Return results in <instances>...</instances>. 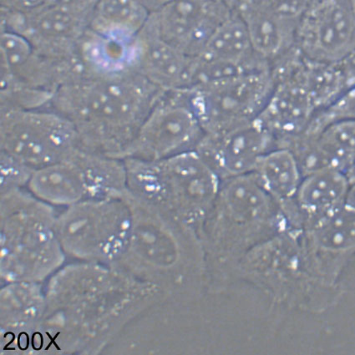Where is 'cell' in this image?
<instances>
[{
  "label": "cell",
  "instance_id": "1",
  "mask_svg": "<svg viewBox=\"0 0 355 355\" xmlns=\"http://www.w3.org/2000/svg\"><path fill=\"white\" fill-rule=\"evenodd\" d=\"M46 308L32 353L97 354L149 310L168 301L156 285L109 265H64L44 283Z\"/></svg>",
  "mask_w": 355,
  "mask_h": 355
},
{
  "label": "cell",
  "instance_id": "2",
  "mask_svg": "<svg viewBox=\"0 0 355 355\" xmlns=\"http://www.w3.org/2000/svg\"><path fill=\"white\" fill-rule=\"evenodd\" d=\"M164 92L128 68L89 74L64 85L47 108L71 122L81 148L122 159Z\"/></svg>",
  "mask_w": 355,
  "mask_h": 355
},
{
  "label": "cell",
  "instance_id": "3",
  "mask_svg": "<svg viewBox=\"0 0 355 355\" xmlns=\"http://www.w3.org/2000/svg\"><path fill=\"white\" fill-rule=\"evenodd\" d=\"M291 228L286 216L254 173L222 181L199 234L207 292L220 293L234 286L236 272L248 252Z\"/></svg>",
  "mask_w": 355,
  "mask_h": 355
},
{
  "label": "cell",
  "instance_id": "4",
  "mask_svg": "<svg viewBox=\"0 0 355 355\" xmlns=\"http://www.w3.org/2000/svg\"><path fill=\"white\" fill-rule=\"evenodd\" d=\"M132 224L115 266L156 285L168 300L193 302L207 291L205 254L197 232L149 204L125 195Z\"/></svg>",
  "mask_w": 355,
  "mask_h": 355
},
{
  "label": "cell",
  "instance_id": "5",
  "mask_svg": "<svg viewBox=\"0 0 355 355\" xmlns=\"http://www.w3.org/2000/svg\"><path fill=\"white\" fill-rule=\"evenodd\" d=\"M246 284L288 309L321 313L342 296L321 275L304 238V230H284L251 250L236 272L235 285Z\"/></svg>",
  "mask_w": 355,
  "mask_h": 355
},
{
  "label": "cell",
  "instance_id": "6",
  "mask_svg": "<svg viewBox=\"0 0 355 355\" xmlns=\"http://www.w3.org/2000/svg\"><path fill=\"white\" fill-rule=\"evenodd\" d=\"M55 207L27 189L0 197V277L3 284H44L67 261L57 235Z\"/></svg>",
  "mask_w": 355,
  "mask_h": 355
},
{
  "label": "cell",
  "instance_id": "7",
  "mask_svg": "<svg viewBox=\"0 0 355 355\" xmlns=\"http://www.w3.org/2000/svg\"><path fill=\"white\" fill-rule=\"evenodd\" d=\"M124 162L130 194L200 234L222 181L197 150L161 161Z\"/></svg>",
  "mask_w": 355,
  "mask_h": 355
},
{
  "label": "cell",
  "instance_id": "8",
  "mask_svg": "<svg viewBox=\"0 0 355 355\" xmlns=\"http://www.w3.org/2000/svg\"><path fill=\"white\" fill-rule=\"evenodd\" d=\"M132 224L125 196L63 208L57 215L56 231L67 258L115 266L128 248Z\"/></svg>",
  "mask_w": 355,
  "mask_h": 355
},
{
  "label": "cell",
  "instance_id": "9",
  "mask_svg": "<svg viewBox=\"0 0 355 355\" xmlns=\"http://www.w3.org/2000/svg\"><path fill=\"white\" fill-rule=\"evenodd\" d=\"M27 189L55 207L128 193L124 160L80 148L71 157L35 170Z\"/></svg>",
  "mask_w": 355,
  "mask_h": 355
},
{
  "label": "cell",
  "instance_id": "10",
  "mask_svg": "<svg viewBox=\"0 0 355 355\" xmlns=\"http://www.w3.org/2000/svg\"><path fill=\"white\" fill-rule=\"evenodd\" d=\"M1 152L34 170L71 157L81 148L75 126L51 108L1 107Z\"/></svg>",
  "mask_w": 355,
  "mask_h": 355
},
{
  "label": "cell",
  "instance_id": "11",
  "mask_svg": "<svg viewBox=\"0 0 355 355\" xmlns=\"http://www.w3.org/2000/svg\"><path fill=\"white\" fill-rule=\"evenodd\" d=\"M271 64L189 89L191 105L206 134L236 128L258 118L275 88Z\"/></svg>",
  "mask_w": 355,
  "mask_h": 355
},
{
  "label": "cell",
  "instance_id": "12",
  "mask_svg": "<svg viewBox=\"0 0 355 355\" xmlns=\"http://www.w3.org/2000/svg\"><path fill=\"white\" fill-rule=\"evenodd\" d=\"M205 135L191 105L189 89L165 91L122 159L161 161L195 152Z\"/></svg>",
  "mask_w": 355,
  "mask_h": 355
},
{
  "label": "cell",
  "instance_id": "13",
  "mask_svg": "<svg viewBox=\"0 0 355 355\" xmlns=\"http://www.w3.org/2000/svg\"><path fill=\"white\" fill-rule=\"evenodd\" d=\"M305 56L296 46L271 63L275 88L259 118L285 148L307 128L317 109L306 87Z\"/></svg>",
  "mask_w": 355,
  "mask_h": 355
},
{
  "label": "cell",
  "instance_id": "14",
  "mask_svg": "<svg viewBox=\"0 0 355 355\" xmlns=\"http://www.w3.org/2000/svg\"><path fill=\"white\" fill-rule=\"evenodd\" d=\"M87 30V19L52 0L26 12L1 10V31L22 36L52 58L77 54Z\"/></svg>",
  "mask_w": 355,
  "mask_h": 355
},
{
  "label": "cell",
  "instance_id": "15",
  "mask_svg": "<svg viewBox=\"0 0 355 355\" xmlns=\"http://www.w3.org/2000/svg\"><path fill=\"white\" fill-rule=\"evenodd\" d=\"M296 47L308 59L338 63L355 49L349 0H312L300 20Z\"/></svg>",
  "mask_w": 355,
  "mask_h": 355
},
{
  "label": "cell",
  "instance_id": "16",
  "mask_svg": "<svg viewBox=\"0 0 355 355\" xmlns=\"http://www.w3.org/2000/svg\"><path fill=\"white\" fill-rule=\"evenodd\" d=\"M87 74L80 52L64 58H52L36 51L22 36L1 31V75L54 95L64 85Z\"/></svg>",
  "mask_w": 355,
  "mask_h": 355
},
{
  "label": "cell",
  "instance_id": "17",
  "mask_svg": "<svg viewBox=\"0 0 355 355\" xmlns=\"http://www.w3.org/2000/svg\"><path fill=\"white\" fill-rule=\"evenodd\" d=\"M232 12L218 0H174L150 13L148 24L171 46L198 57Z\"/></svg>",
  "mask_w": 355,
  "mask_h": 355
},
{
  "label": "cell",
  "instance_id": "18",
  "mask_svg": "<svg viewBox=\"0 0 355 355\" xmlns=\"http://www.w3.org/2000/svg\"><path fill=\"white\" fill-rule=\"evenodd\" d=\"M279 148L259 118L225 132L206 134L197 150L221 181L254 173L265 154Z\"/></svg>",
  "mask_w": 355,
  "mask_h": 355
},
{
  "label": "cell",
  "instance_id": "19",
  "mask_svg": "<svg viewBox=\"0 0 355 355\" xmlns=\"http://www.w3.org/2000/svg\"><path fill=\"white\" fill-rule=\"evenodd\" d=\"M130 68L164 91L185 89L196 84L198 59L159 37L146 22L134 40Z\"/></svg>",
  "mask_w": 355,
  "mask_h": 355
},
{
  "label": "cell",
  "instance_id": "20",
  "mask_svg": "<svg viewBox=\"0 0 355 355\" xmlns=\"http://www.w3.org/2000/svg\"><path fill=\"white\" fill-rule=\"evenodd\" d=\"M46 308L44 284L15 282L0 291L3 349L26 351L37 333Z\"/></svg>",
  "mask_w": 355,
  "mask_h": 355
},
{
  "label": "cell",
  "instance_id": "21",
  "mask_svg": "<svg viewBox=\"0 0 355 355\" xmlns=\"http://www.w3.org/2000/svg\"><path fill=\"white\" fill-rule=\"evenodd\" d=\"M287 148L295 155L304 177L324 169L348 175L355 166V121L336 122L314 135L301 134Z\"/></svg>",
  "mask_w": 355,
  "mask_h": 355
},
{
  "label": "cell",
  "instance_id": "22",
  "mask_svg": "<svg viewBox=\"0 0 355 355\" xmlns=\"http://www.w3.org/2000/svg\"><path fill=\"white\" fill-rule=\"evenodd\" d=\"M304 236L321 272L332 284L341 285L342 276L355 258V211L345 207L304 230Z\"/></svg>",
  "mask_w": 355,
  "mask_h": 355
},
{
  "label": "cell",
  "instance_id": "23",
  "mask_svg": "<svg viewBox=\"0 0 355 355\" xmlns=\"http://www.w3.org/2000/svg\"><path fill=\"white\" fill-rule=\"evenodd\" d=\"M234 10L246 26L260 58L271 64L295 47L300 21L277 13L263 0H239Z\"/></svg>",
  "mask_w": 355,
  "mask_h": 355
},
{
  "label": "cell",
  "instance_id": "24",
  "mask_svg": "<svg viewBox=\"0 0 355 355\" xmlns=\"http://www.w3.org/2000/svg\"><path fill=\"white\" fill-rule=\"evenodd\" d=\"M349 186L348 175L340 171L324 169L305 175L295 198L304 230L344 208Z\"/></svg>",
  "mask_w": 355,
  "mask_h": 355
},
{
  "label": "cell",
  "instance_id": "25",
  "mask_svg": "<svg viewBox=\"0 0 355 355\" xmlns=\"http://www.w3.org/2000/svg\"><path fill=\"white\" fill-rule=\"evenodd\" d=\"M254 174L285 215L297 214L295 198L304 175L291 149L276 148L265 154Z\"/></svg>",
  "mask_w": 355,
  "mask_h": 355
},
{
  "label": "cell",
  "instance_id": "26",
  "mask_svg": "<svg viewBox=\"0 0 355 355\" xmlns=\"http://www.w3.org/2000/svg\"><path fill=\"white\" fill-rule=\"evenodd\" d=\"M150 12L141 0H99L89 19L88 30L115 42H132Z\"/></svg>",
  "mask_w": 355,
  "mask_h": 355
},
{
  "label": "cell",
  "instance_id": "27",
  "mask_svg": "<svg viewBox=\"0 0 355 355\" xmlns=\"http://www.w3.org/2000/svg\"><path fill=\"white\" fill-rule=\"evenodd\" d=\"M304 76L318 112L328 107L348 89L338 63L318 62L305 57Z\"/></svg>",
  "mask_w": 355,
  "mask_h": 355
},
{
  "label": "cell",
  "instance_id": "28",
  "mask_svg": "<svg viewBox=\"0 0 355 355\" xmlns=\"http://www.w3.org/2000/svg\"><path fill=\"white\" fill-rule=\"evenodd\" d=\"M345 121H355V85L328 107L318 112L301 134H317L326 126Z\"/></svg>",
  "mask_w": 355,
  "mask_h": 355
},
{
  "label": "cell",
  "instance_id": "29",
  "mask_svg": "<svg viewBox=\"0 0 355 355\" xmlns=\"http://www.w3.org/2000/svg\"><path fill=\"white\" fill-rule=\"evenodd\" d=\"M35 171L19 159L1 152V194L27 189Z\"/></svg>",
  "mask_w": 355,
  "mask_h": 355
},
{
  "label": "cell",
  "instance_id": "30",
  "mask_svg": "<svg viewBox=\"0 0 355 355\" xmlns=\"http://www.w3.org/2000/svg\"><path fill=\"white\" fill-rule=\"evenodd\" d=\"M52 1L67 8L73 13L87 19L89 23V19L99 0H52Z\"/></svg>",
  "mask_w": 355,
  "mask_h": 355
},
{
  "label": "cell",
  "instance_id": "31",
  "mask_svg": "<svg viewBox=\"0 0 355 355\" xmlns=\"http://www.w3.org/2000/svg\"><path fill=\"white\" fill-rule=\"evenodd\" d=\"M49 0H1V10L26 12L44 5Z\"/></svg>",
  "mask_w": 355,
  "mask_h": 355
},
{
  "label": "cell",
  "instance_id": "32",
  "mask_svg": "<svg viewBox=\"0 0 355 355\" xmlns=\"http://www.w3.org/2000/svg\"><path fill=\"white\" fill-rule=\"evenodd\" d=\"M344 75L348 89L355 85V49L348 55L338 62Z\"/></svg>",
  "mask_w": 355,
  "mask_h": 355
},
{
  "label": "cell",
  "instance_id": "33",
  "mask_svg": "<svg viewBox=\"0 0 355 355\" xmlns=\"http://www.w3.org/2000/svg\"><path fill=\"white\" fill-rule=\"evenodd\" d=\"M142 3L146 7L150 13L153 12L160 10L161 8L168 5L169 3L174 1V0H141Z\"/></svg>",
  "mask_w": 355,
  "mask_h": 355
},
{
  "label": "cell",
  "instance_id": "34",
  "mask_svg": "<svg viewBox=\"0 0 355 355\" xmlns=\"http://www.w3.org/2000/svg\"><path fill=\"white\" fill-rule=\"evenodd\" d=\"M345 207L355 211V181L350 182L348 193H347Z\"/></svg>",
  "mask_w": 355,
  "mask_h": 355
},
{
  "label": "cell",
  "instance_id": "35",
  "mask_svg": "<svg viewBox=\"0 0 355 355\" xmlns=\"http://www.w3.org/2000/svg\"><path fill=\"white\" fill-rule=\"evenodd\" d=\"M218 1L223 3V5H225L227 7L230 8V9L234 10L239 0H218Z\"/></svg>",
  "mask_w": 355,
  "mask_h": 355
},
{
  "label": "cell",
  "instance_id": "36",
  "mask_svg": "<svg viewBox=\"0 0 355 355\" xmlns=\"http://www.w3.org/2000/svg\"><path fill=\"white\" fill-rule=\"evenodd\" d=\"M351 11H352L354 22L355 26V0H349Z\"/></svg>",
  "mask_w": 355,
  "mask_h": 355
},
{
  "label": "cell",
  "instance_id": "37",
  "mask_svg": "<svg viewBox=\"0 0 355 355\" xmlns=\"http://www.w3.org/2000/svg\"><path fill=\"white\" fill-rule=\"evenodd\" d=\"M348 178L349 179L350 182L355 181V166L352 170H351L349 173Z\"/></svg>",
  "mask_w": 355,
  "mask_h": 355
}]
</instances>
